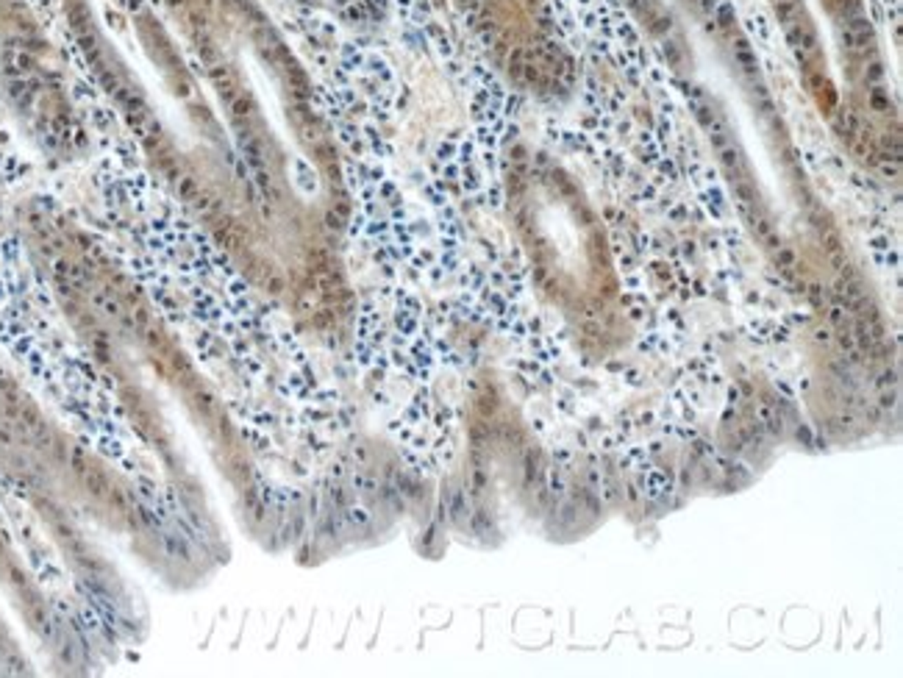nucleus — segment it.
<instances>
[{
	"mask_svg": "<svg viewBox=\"0 0 903 678\" xmlns=\"http://www.w3.org/2000/svg\"><path fill=\"white\" fill-rule=\"evenodd\" d=\"M156 3L231 125L284 261L290 306L314 328H334L351 300L339 261L351 195L306 67L264 0Z\"/></svg>",
	"mask_w": 903,
	"mask_h": 678,
	"instance_id": "1",
	"label": "nucleus"
},
{
	"mask_svg": "<svg viewBox=\"0 0 903 678\" xmlns=\"http://www.w3.org/2000/svg\"><path fill=\"white\" fill-rule=\"evenodd\" d=\"M467 28L512 84L542 98L565 95L573 58L559 36L550 0H450Z\"/></svg>",
	"mask_w": 903,
	"mask_h": 678,
	"instance_id": "2",
	"label": "nucleus"
},
{
	"mask_svg": "<svg viewBox=\"0 0 903 678\" xmlns=\"http://www.w3.org/2000/svg\"><path fill=\"white\" fill-rule=\"evenodd\" d=\"M817 6L823 12L825 25L831 28L834 45L840 47L845 64V81L864 84L875 114L895 120L889 92L884 89L886 70L881 61V45L867 0H817Z\"/></svg>",
	"mask_w": 903,
	"mask_h": 678,
	"instance_id": "3",
	"label": "nucleus"
},
{
	"mask_svg": "<svg viewBox=\"0 0 903 678\" xmlns=\"http://www.w3.org/2000/svg\"><path fill=\"white\" fill-rule=\"evenodd\" d=\"M770 6L776 23L784 31L787 45L792 47L806 87L828 114H840V95L834 92V84L825 70V50H823V12L817 0H764Z\"/></svg>",
	"mask_w": 903,
	"mask_h": 678,
	"instance_id": "4",
	"label": "nucleus"
},
{
	"mask_svg": "<svg viewBox=\"0 0 903 678\" xmlns=\"http://www.w3.org/2000/svg\"><path fill=\"white\" fill-rule=\"evenodd\" d=\"M536 479V450L525 453V484H531Z\"/></svg>",
	"mask_w": 903,
	"mask_h": 678,
	"instance_id": "5",
	"label": "nucleus"
},
{
	"mask_svg": "<svg viewBox=\"0 0 903 678\" xmlns=\"http://www.w3.org/2000/svg\"><path fill=\"white\" fill-rule=\"evenodd\" d=\"M895 406H897V395H895V392H884V395L878 397V409H881V412L895 409Z\"/></svg>",
	"mask_w": 903,
	"mask_h": 678,
	"instance_id": "6",
	"label": "nucleus"
},
{
	"mask_svg": "<svg viewBox=\"0 0 903 678\" xmlns=\"http://www.w3.org/2000/svg\"><path fill=\"white\" fill-rule=\"evenodd\" d=\"M581 331H584L587 336H600V322H595V320H584Z\"/></svg>",
	"mask_w": 903,
	"mask_h": 678,
	"instance_id": "7",
	"label": "nucleus"
},
{
	"mask_svg": "<svg viewBox=\"0 0 903 678\" xmlns=\"http://www.w3.org/2000/svg\"><path fill=\"white\" fill-rule=\"evenodd\" d=\"M897 384V373L895 370H886V373H881V378H878V386H895Z\"/></svg>",
	"mask_w": 903,
	"mask_h": 678,
	"instance_id": "8",
	"label": "nucleus"
},
{
	"mask_svg": "<svg viewBox=\"0 0 903 678\" xmlns=\"http://www.w3.org/2000/svg\"><path fill=\"white\" fill-rule=\"evenodd\" d=\"M837 342H840V348H842V351H853V348H856V342H853V336H851V333H845V331H842V333L837 336Z\"/></svg>",
	"mask_w": 903,
	"mask_h": 678,
	"instance_id": "9",
	"label": "nucleus"
},
{
	"mask_svg": "<svg viewBox=\"0 0 903 678\" xmlns=\"http://www.w3.org/2000/svg\"><path fill=\"white\" fill-rule=\"evenodd\" d=\"M864 415L870 417V420H878V415H881V409H878V406H864Z\"/></svg>",
	"mask_w": 903,
	"mask_h": 678,
	"instance_id": "10",
	"label": "nucleus"
},
{
	"mask_svg": "<svg viewBox=\"0 0 903 678\" xmlns=\"http://www.w3.org/2000/svg\"><path fill=\"white\" fill-rule=\"evenodd\" d=\"M798 439H803L806 445L812 442V434H809V428H798Z\"/></svg>",
	"mask_w": 903,
	"mask_h": 678,
	"instance_id": "11",
	"label": "nucleus"
},
{
	"mask_svg": "<svg viewBox=\"0 0 903 678\" xmlns=\"http://www.w3.org/2000/svg\"><path fill=\"white\" fill-rule=\"evenodd\" d=\"M814 336H817V339H820V342H828V336H831V333H828V331H825V328H820V331H817V333H814Z\"/></svg>",
	"mask_w": 903,
	"mask_h": 678,
	"instance_id": "12",
	"label": "nucleus"
},
{
	"mask_svg": "<svg viewBox=\"0 0 903 678\" xmlns=\"http://www.w3.org/2000/svg\"><path fill=\"white\" fill-rule=\"evenodd\" d=\"M770 423V431H776V434H781V420H768Z\"/></svg>",
	"mask_w": 903,
	"mask_h": 678,
	"instance_id": "13",
	"label": "nucleus"
},
{
	"mask_svg": "<svg viewBox=\"0 0 903 678\" xmlns=\"http://www.w3.org/2000/svg\"><path fill=\"white\" fill-rule=\"evenodd\" d=\"M840 423H842V428H845V426H851V423H853V415H842V417H840Z\"/></svg>",
	"mask_w": 903,
	"mask_h": 678,
	"instance_id": "14",
	"label": "nucleus"
}]
</instances>
